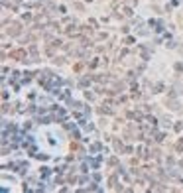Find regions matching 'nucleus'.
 <instances>
[{
    "instance_id": "2",
    "label": "nucleus",
    "mask_w": 183,
    "mask_h": 193,
    "mask_svg": "<svg viewBox=\"0 0 183 193\" xmlns=\"http://www.w3.org/2000/svg\"><path fill=\"white\" fill-rule=\"evenodd\" d=\"M10 57L12 59H20V61H26V51L24 49H16V51L10 53Z\"/></svg>"
},
{
    "instance_id": "1",
    "label": "nucleus",
    "mask_w": 183,
    "mask_h": 193,
    "mask_svg": "<svg viewBox=\"0 0 183 193\" xmlns=\"http://www.w3.org/2000/svg\"><path fill=\"white\" fill-rule=\"evenodd\" d=\"M8 34L10 36H20V34H22V26H20L18 22H12L10 28H8Z\"/></svg>"
}]
</instances>
